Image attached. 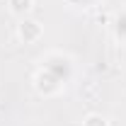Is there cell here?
Returning a JSON list of instances; mask_svg holds the SVG:
<instances>
[{
    "instance_id": "obj_1",
    "label": "cell",
    "mask_w": 126,
    "mask_h": 126,
    "mask_svg": "<svg viewBox=\"0 0 126 126\" xmlns=\"http://www.w3.org/2000/svg\"><path fill=\"white\" fill-rule=\"evenodd\" d=\"M36 68H44L46 73H51V75L58 80V82H63L65 87L78 75V61H75L68 51H61V48H48V51H44V53L36 58Z\"/></svg>"
},
{
    "instance_id": "obj_2",
    "label": "cell",
    "mask_w": 126,
    "mask_h": 126,
    "mask_svg": "<svg viewBox=\"0 0 126 126\" xmlns=\"http://www.w3.org/2000/svg\"><path fill=\"white\" fill-rule=\"evenodd\" d=\"M32 85H34L36 94H41V97H58V94L65 90V85L58 82V80L53 78L51 73H46L44 68H36V70H34Z\"/></svg>"
},
{
    "instance_id": "obj_3",
    "label": "cell",
    "mask_w": 126,
    "mask_h": 126,
    "mask_svg": "<svg viewBox=\"0 0 126 126\" xmlns=\"http://www.w3.org/2000/svg\"><path fill=\"white\" fill-rule=\"evenodd\" d=\"M17 36H19L24 44H34V41L41 39V24H39L36 19L24 17V19H19V24H17Z\"/></svg>"
},
{
    "instance_id": "obj_4",
    "label": "cell",
    "mask_w": 126,
    "mask_h": 126,
    "mask_svg": "<svg viewBox=\"0 0 126 126\" xmlns=\"http://www.w3.org/2000/svg\"><path fill=\"white\" fill-rule=\"evenodd\" d=\"M111 39L119 44V46H126V5H121L114 15H111Z\"/></svg>"
},
{
    "instance_id": "obj_5",
    "label": "cell",
    "mask_w": 126,
    "mask_h": 126,
    "mask_svg": "<svg viewBox=\"0 0 126 126\" xmlns=\"http://www.w3.org/2000/svg\"><path fill=\"white\" fill-rule=\"evenodd\" d=\"M5 2H7V10H10V15L19 17V19L29 17V12L34 10V0H5Z\"/></svg>"
},
{
    "instance_id": "obj_6",
    "label": "cell",
    "mask_w": 126,
    "mask_h": 126,
    "mask_svg": "<svg viewBox=\"0 0 126 126\" xmlns=\"http://www.w3.org/2000/svg\"><path fill=\"white\" fill-rule=\"evenodd\" d=\"M68 2V7H73V10H94V7H99L104 0H65Z\"/></svg>"
},
{
    "instance_id": "obj_7",
    "label": "cell",
    "mask_w": 126,
    "mask_h": 126,
    "mask_svg": "<svg viewBox=\"0 0 126 126\" xmlns=\"http://www.w3.org/2000/svg\"><path fill=\"white\" fill-rule=\"evenodd\" d=\"M80 126H109V121H107V116L92 111V114H87V116L80 121Z\"/></svg>"
}]
</instances>
